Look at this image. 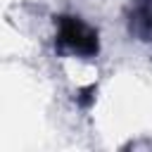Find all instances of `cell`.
<instances>
[{
  "mask_svg": "<svg viewBox=\"0 0 152 152\" xmlns=\"http://www.w3.org/2000/svg\"><path fill=\"white\" fill-rule=\"evenodd\" d=\"M57 24V38L55 45L62 52H74L78 57H95L100 50V40H97V31L90 28L88 24H83L78 17H55Z\"/></svg>",
  "mask_w": 152,
  "mask_h": 152,
  "instance_id": "6da1fadb",
  "label": "cell"
},
{
  "mask_svg": "<svg viewBox=\"0 0 152 152\" xmlns=\"http://www.w3.org/2000/svg\"><path fill=\"white\" fill-rule=\"evenodd\" d=\"M128 28L135 38L152 40V0H133Z\"/></svg>",
  "mask_w": 152,
  "mask_h": 152,
  "instance_id": "7a4b0ae2",
  "label": "cell"
},
{
  "mask_svg": "<svg viewBox=\"0 0 152 152\" xmlns=\"http://www.w3.org/2000/svg\"><path fill=\"white\" fill-rule=\"evenodd\" d=\"M93 93H95V86H88L86 90H81V97H78V104H83V107H88V104H90V100H93Z\"/></svg>",
  "mask_w": 152,
  "mask_h": 152,
  "instance_id": "3957f363",
  "label": "cell"
}]
</instances>
